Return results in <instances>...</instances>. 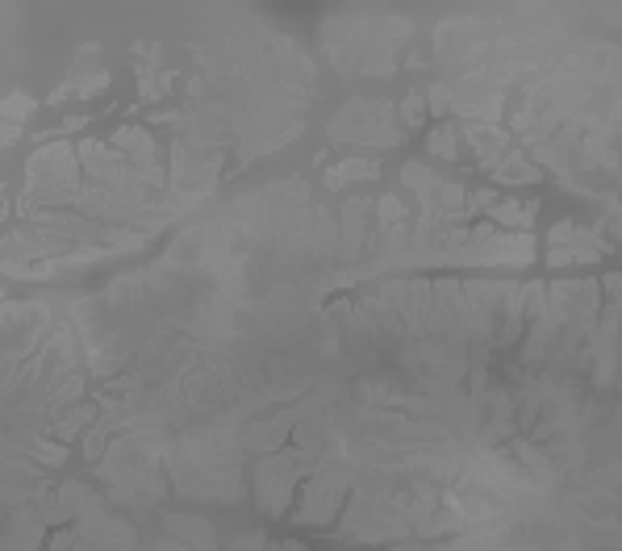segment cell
Returning a JSON list of instances; mask_svg holds the SVG:
<instances>
[{
    "label": "cell",
    "instance_id": "cell-7",
    "mask_svg": "<svg viewBox=\"0 0 622 551\" xmlns=\"http://www.w3.org/2000/svg\"><path fill=\"white\" fill-rule=\"evenodd\" d=\"M430 151H435L439 159H459V146H456V125H439V130H430Z\"/></svg>",
    "mask_w": 622,
    "mask_h": 551
},
{
    "label": "cell",
    "instance_id": "cell-10",
    "mask_svg": "<svg viewBox=\"0 0 622 551\" xmlns=\"http://www.w3.org/2000/svg\"><path fill=\"white\" fill-rule=\"evenodd\" d=\"M17 138H21V125H5V122H0V151H9Z\"/></svg>",
    "mask_w": 622,
    "mask_h": 551
},
{
    "label": "cell",
    "instance_id": "cell-6",
    "mask_svg": "<svg viewBox=\"0 0 622 551\" xmlns=\"http://www.w3.org/2000/svg\"><path fill=\"white\" fill-rule=\"evenodd\" d=\"M30 113H34V101L25 93H13V96H5V101H0V122H5V125H21Z\"/></svg>",
    "mask_w": 622,
    "mask_h": 551
},
{
    "label": "cell",
    "instance_id": "cell-2",
    "mask_svg": "<svg viewBox=\"0 0 622 551\" xmlns=\"http://www.w3.org/2000/svg\"><path fill=\"white\" fill-rule=\"evenodd\" d=\"M535 213H539V201H498L489 218L498 221L501 230H514V234H530V226H535Z\"/></svg>",
    "mask_w": 622,
    "mask_h": 551
},
{
    "label": "cell",
    "instance_id": "cell-1",
    "mask_svg": "<svg viewBox=\"0 0 622 551\" xmlns=\"http://www.w3.org/2000/svg\"><path fill=\"white\" fill-rule=\"evenodd\" d=\"M464 134H468V143L477 146V155H480V163H485V167H498L501 159L509 155V151H506L509 134L501 130V125H485V122H480V125H468Z\"/></svg>",
    "mask_w": 622,
    "mask_h": 551
},
{
    "label": "cell",
    "instance_id": "cell-5",
    "mask_svg": "<svg viewBox=\"0 0 622 551\" xmlns=\"http://www.w3.org/2000/svg\"><path fill=\"white\" fill-rule=\"evenodd\" d=\"M493 176H498V184H506V180H539V167L527 163L522 151H509V155L493 167Z\"/></svg>",
    "mask_w": 622,
    "mask_h": 551
},
{
    "label": "cell",
    "instance_id": "cell-8",
    "mask_svg": "<svg viewBox=\"0 0 622 551\" xmlns=\"http://www.w3.org/2000/svg\"><path fill=\"white\" fill-rule=\"evenodd\" d=\"M401 122H405V125H422V122H426V101H422L418 93H410V96L401 101Z\"/></svg>",
    "mask_w": 622,
    "mask_h": 551
},
{
    "label": "cell",
    "instance_id": "cell-4",
    "mask_svg": "<svg viewBox=\"0 0 622 551\" xmlns=\"http://www.w3.org/2000/svg\"><path fill=\"white\" fill-rule=\"evenodd\" d=\"M376 176H380V163H376V159H347V163L326 172V184L342 188V184H351V180H376Z\"/></svg>",
    "mask_w": 622,
    "mask_h": 551
},
{
    "label": "cell",
    "instance_id": "cell-9",
    "mask_svg": "<svg viewBox=\"0 0 622 551\" xmlns=\"http://www.w3.org/2000/svg\"><path fill=\"white\" fill-rule=\"evenodd\" d=\"M397 221H405L401 201H397V197H384V201H380V226H384V230H393Z\"/></svg>",
    "mask_w": 622,
    "mask_h": 551
},
{
    "label": "cell",
    "instance_id": "cell-3",
    "mask_svg": "<svg viewBox=\"0 0 622 551\" xmlns=\"http://www.w3.org/2000/svg\"><path fill=\"white\" fill-rule=\"evenodd\" d=\"M109 84V72H80V75H72V80L63 84V88H54V96H51V104H63V101H88V96H96Z\"/></svg>",
    "mask_w": 622,
    "mask_h": 551
}]
</instances>
